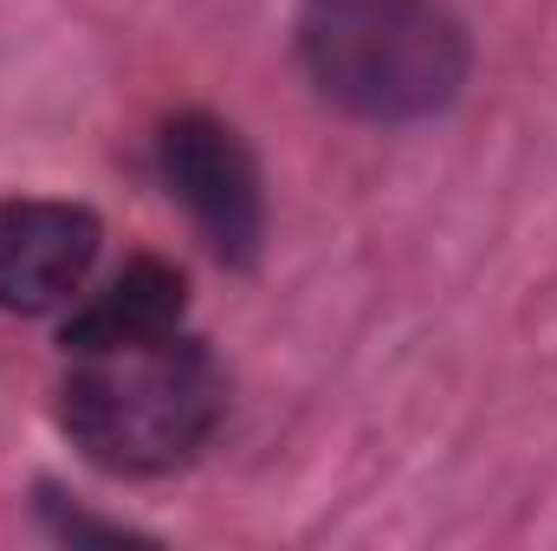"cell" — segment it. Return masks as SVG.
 I'll return each instance as SVG.
<instances>
[{"instance_id":"cell-3","label":"cell","mask_w":557,"mask_h":551,"mask_svg":"<svg viewBox=\"0 0 557 551\" xmlns=\"http://www.w3.org/2000/svg\"><path fill=\"white\" fill-rule=\"evenodd\" d=\"M156 175L169 182V195L188 208V221L201 228V241L221 260L247 267L260 254V234H267L260 169L221 118H208V111L169 118L156 137Z\"/></svg>"},{"instance_id":"cell-2","label":"cell","mask_w":557,"mask_h":551,"mask_svg":"<svg viewBox=\"0 0 557 551\" xmlns=\"http://www.w3.org/2000/svg\"><path fill=\"white\" fill-rule=\"evenodd\" d=\"M298 59L337 111L370 124L434 118L467 85V33L441 0H305Z\"/></svg>"},{"instance_id":"cell-1","label":"cell","mask_w":557,"mask_h":551,"mask_svg":"<svg viewBox=\"0 0 557 551\" xmlns=\"http://www.w3.org/2000/svg\"><path fill=\"white\" fill-rule=\"evenodd\" d=\"M227 403V383L201 338L182 325L65 344L59 421L111 474H169L201 454Z\"/></svg>"},{"instance_id":"cell-5","label":"cell","mask_w":557,"mask_h":551,"mask_svg":"<svg viewBox=\"0 0 557 551\" xmlns=\"http://www.w3.org/2000/svg\"><path fill=\"white\" fill-rule=\"evenodd\" d=\"M182 305H188V285H182V273H175V267H162V260H131V267L111 279L104 292H91V298L72 311L65 344L137 338V331L182 325Z\"/></svg>"},{"instance_id":"cell-4","label":"cell","mask_w":557,"mask_h":551,"mask_svg":"<svg viewBox=\"0 0 557 551\" xmlns=\"http://www.w3.org/2000/svg\"><path fill=\"white\" fill-rule=\"evenodd\" d=\"M98 215L72 201H0V311H59L98 267Z\"/></svg>"}]
</instances>
